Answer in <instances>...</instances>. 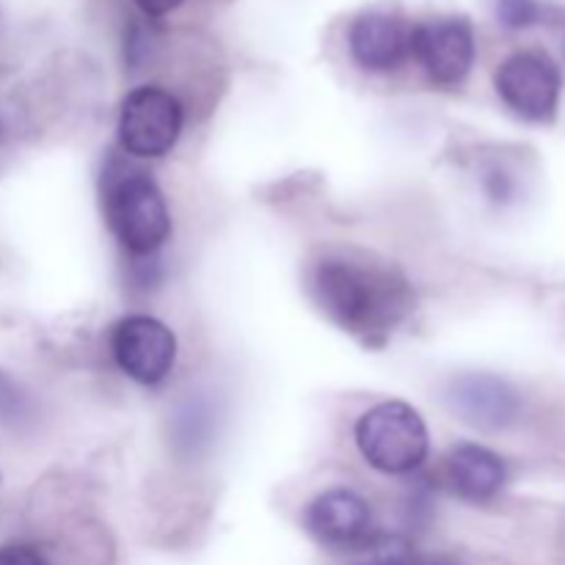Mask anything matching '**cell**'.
Masks as SVG:
<instances>
[{
	"instance_id": "1",
	"label": "cell",
	"mask_w": 565,
	"mask_h": 565,
	"mask_svg": "<svg viewBox=\"0 0 565 565\" xmlns=\"http://www.w3.org/2000/svg\"><path fill=\"white\" fill-rule=\"evenodd\" d=\"M309 292L331 323L367 345H384L414 307L401 270L353 254L320 257L309 270Z\"/></svg>"
},
{
	"instance_id": "2",
	"label": "cell",
	"mask_w": 565,
	"mask_h": 565,
	"mask_svg": "<svg viewBox=\"0 0 565 565\" xmlns=\"http://www.w3.org/2000/svg\"><path fill=\"white\" fill-rule=\"evenodd\" d=\"M105 221L132 257H152L171 235V215L147 171L110 158L103 171Z\"/></svg>"
},
{
	"instance_id": "3",
	"label": "cell",
	"mask_w": 565,
	"mask_h": 565,
	"mask_svg": "<svg viewBox=\"0 0 565 565\" xmlns=\"http://www.w3.org/2000/svg\"><path fill=\"white\" fill-rule=\"evenodd\" d=\"M356 445L364 461L379 472L408 475L428 458L430 436L417 408L403 401H386L359 417Z\"/></svg>"
},
{
	"instance_id": "4",
	"label": "cell",
	"mask_w": 565,
	"mask_h": 565,
	"mask_svg": "<svg viewBox=\"0 0 565 565\" xmlns=\"http://www.w3.org/2000/svg\"><path fill=\"white\" fill-rule=\"evenodd\" d=\"M182 105L160 86H138L121 103L119 143L132 158H163L182 132Z\"/></svg>"
},
{
	"instance_id": "5",
	"label": "cell",
	"mask_w": 565,
	"mask_h": 565,
	"mask_svg": "<svg viewBox=\"0 0 565 565\" xmlns=\"http://www.w3.org/2000/svg\"><path fill=\"white\" fill-rule=\"evenodd\" d=\"M494 86L502 103L516 116L527 121H552L561 105L563 75L550 55L522 50L502 61Z\"/></svg>"
},
{
	"instance_id": "6",
	"label": "cell",
	"mask_w": 565,
	"mask_h": 565,
	"mask_svg": "<svg viewBox=\"0 0 565 565\" xmlns=\"http://www.w3.org/2000/svg\"><path fill=\"white\" fill-rule=\"evenodd\" d=\"M110 351L121 373L143 386H154L177 362V340L171 329L149 315H130L114 326Z\"/></svg>"
},
{
	"instance_id": "7",
	"label": "cell",
	"mask_w": 565,
	"mask_h": 565,
	"mask_svg": "<svg viewBox=\"0 0 565 565\" xmlns=\"http://www.w3.org/2000/svg\"><path fill=\"white\" fill-rule=\"evenodd\" d=\"M412 55L439 86H458L475 64V31L463 17H441L412 31Z\"/></svg>"
},
{
	"instance_id": "8",
	"label": "cell",
	"mask_w": 565,
	"mask_h": 565,
	"mask_svg": "<svg viewBox=\"0 0 565 565\" xmlns=\"http://www.w3.org/2000/svg\"><path fill=\"white\" fill-rule=\"evenodd\" d=\"M303 527L329 550H364L373 546L370 505L348 489H331L315 497L303 513Z\"/></svg>"
},
{
	"instance_id": "9",
	"label": "cell",
	"mask_w": 565,
	"mask_h": 565,
	"mask_svg": "<svg viewBox=\"0 0 565 565\" xmlns=\"http://www.w3.org/2000/svg\"><path fill=\"white\" fill-rule=\"evenodd\" d=\"M447 401L463 423L483 430L505 428L519 414L516 390L489 373H463L452 379Z\"/></svg>"
},
{
	"instance_id": "10",
	"label": "cell",
	"mask_w": 565,
	"mask_h": 565,
	"mask_svg": "<svg viewBox=\"0 0 565 565\" xmlns=\"http://www.w3.org/2000/svg\"><path fill=\"white\" fill-rule=\"evenodd\" d=\"M412 31L406 20L386 11H367L353 20L348 47L353 61L367 72H392L412 55Z\"/></svg>"
},
{
	"instance_id": "11",
	"label": "cell",
	"mask_w": 565,
	"mask_h": 565,
	"mask_svg": "<svg viewBox=\"0 0 565 565\" xmlns=\"http://www.w3.org/2000/svg\"><path fill=\"white\" fill-rule=\"evenodd\" d=\"M505 461L483 445L452 447L445 461V480L456 497L467 502H489L505 486Z\"/></svg>"
},
{
	"instance_id": "12",
	"label": "cell",
	"mask_w": 565,
	"mask_h": 565,
	"mask_svg": "<svg viewBox=\"0 0 565 565\" xmlns=\"http://www.w3.org/2000/svg\"><path fill=\"white\" fill-rule=\"evenodd\" d=\"M28 412L25 395L17 390L14 381L9 375L0 373V425H11L20 423Z\"/></svg>"
},
{
	"instance_id": "13",
	"label": "cell",
	"mask_w": 565,
	"mask_h": 565,
	"mask_svg": "<svg viewBox=\"0 0 565 565\" xmlns=\"http://www.w3.org/2000/svg\"><path fill=\"white\" fill-rule=\"evenodd\" d=\"M497 14L508 28H530L539 20V3L535 0H500Z\"/></svg>"
},
{
	"instance_id": "14",
	"label": "cell",
	"mask_w": 565,
	"mask_h": 565,
	"mask_svg": "<svg viewBox=\"0 0 565 565\" xmlns=\"http://www.w3.org/2000/svg\"><path fill=\"white\" fill-rule=\"evenodd\" d=\"M0 565H47V561L33 546L9 544L0 546Z\"/></svg>"
},
{
	"instance_id": "15",
	"label": "cell",
	"mask_w": 565,
	"mask_h": 565,
	"mask_svg": "<svg viewBox=\"0 0 565 565\" xmlns=\"http://www.w3.org/2000/svg\"><path fill=\"white\" fill-rule=\"evenodd\" d=\"M132 3H136L143 14L163 17V14H171L174 9H180L185 0H132Z\"/></svg>"
},
{
	"instance_id": "16",
	"label": "cell",
	"mask_w": 565,
	"mask_h": 565,
	"mask_svg": "<svg viewBox=\"0 0 565 565\" xmlns=\"http://www.w3.org/2000/svg\"><path fill=\"white\" fill-rule=\"evenodd\" d=\"M359 565H412V563H408V555L403 550H381L373 561L359 563Z\"/></svg>"
},
{
	"instance_id": "17",
	"label": "cell",
	"mask_w": 565,
	"mask_h": 565,
	"mask_svg": "<svg viewBox=\"0 0 565 565\" xmlns=\"http://www.w3.org/2000/svg\"><path fill=\"white\" fill-rule=\"evenodd\" d=\"M563 53H565V39H563Z\"/></svg>"
},
{
	"instance_id": "18",
	"label": "cell",
	"mask_w": 565,
	"mask_h": 565,
	"mask_svg": "<svg viewBox=\"0 0 565 565\" xmlns=\"http://www.w3.org/2000/svg\"><path fill=\"white\" fill-rule=\"evenodd\" d=\"M439 565H452V563H439Z\"/></svg>"
}]
</instances>
